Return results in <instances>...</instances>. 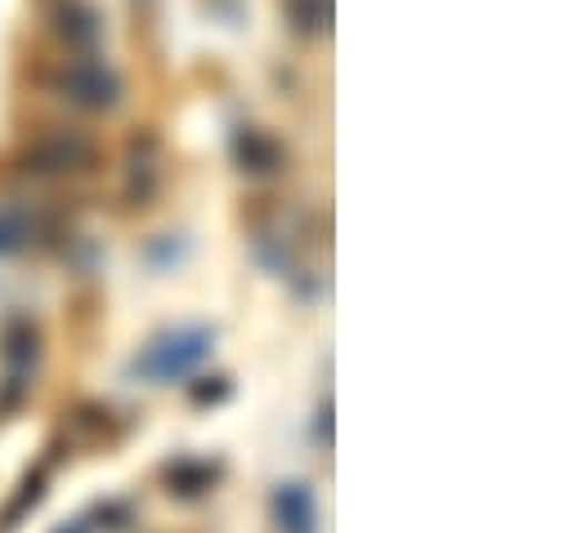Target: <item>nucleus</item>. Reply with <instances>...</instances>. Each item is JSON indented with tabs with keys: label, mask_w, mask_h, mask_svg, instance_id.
Here are the masks:
<instances>
[{
	"label": "nucleus",
	"mask_w": 578,
	"mask_h": 533,
	"mask_svg": "<svg viewBox=\"0 0 578 533\" xmlns=\"http://www.w3.org/2000/svg\"><path fill=\"white\" fill-rule=\"evenodd\" d=\"M63 90H68L77 103H85V109H112V103H118V94H122L118 76H112L103 63H72V68L63 72Z\"/></svg>",
	"instance_id": "f257e3e1"
},
{
	"label": "nucleus",
	"mask_w": 578,
	"mask_h": 533,
	"mask_svg": "<svg viewBox=\"0 0 578 533\" xmlns=\"http://www.w3.org/2000/svg\"><path fill=\"white\" fill-rule=\"evenodd\" d=\"M90 157H94V148H90L81 135H72V131H68V135H50V140L37 144L41 171H85Z\"/></svg>",
	"instance_id": "f03ea898"
},
{
	"label": "nucleus",
	"mask_w": 578,
	"mask_h": 533,
	"mask_svg": "<svg viewBox=\"0 0 578 533\" xmlns=\"http://www.w3.org/2000/svg\"><path fill=\"white\" fill-rule=\"evenodd\" d=\"M206 337H193V341H171V346H158L149 359H144V368H153V372H162V377H175V372H184V368H193L202 355H206V346H202Z\"/></svg>",
	"instance_id": "7ed1b4c3"
},
{
	"label": "nucleus",
	"mask_w": 578,
	"mask_h": 533,
	"mask_svg": "<svg viewBox=\"0 0 578 533\" xmlns=\"http://www.w3.org/2000/svg\"><path fill=\"white\" fill-rule=\"evenodd\" d=\"M278 515H283L287 533H310V524H314V506H310V493H305L301 484H287V489L278 493Z\"/></svg>",
	"instance_id": "20e7f679"
},
{
	"label": "nucleus",
	"mask_w": 578,
	"mask_h": 533,
	"mask_svg": "<svg viewBox=\"0 0 578 533\" xmlns=\"http://www.w3.org/2000/svg\"><path fill=\"white\" fill-rule=\"evenodd\" d=\"M6 359L10 363H32L37 359V328L23 324V318L6 328Z\"/></svg>",
	"instance_id": "39448f33"
},
{
	"label": "nucleus",
	"mask_w": 578,
	"mask_h": 533,
	"mask_svg": "<svg viewBox=\"0 0 578 533\" xmlns=\"http://www.w3.org/2000/svg\"><path fill=\"white\" fill-rule=\"evenodd\" d=\"M28 238H32V225L19 216V211H0V256L23 252Z\"/></svg>",
	"instance_id": "423d86ee"
},
{
	"label": "nucleus",
	"mask_w": 578,
	"mask_h": 533,
	"mask_svg": "<svg viewBox=\"0 0 578 533\" xmlns=\"http://www.w3.org/2000/svg\"><path fill=\"white\" fill-rule=\"evenodd\" d=\"M239 153H243V162H252V171H270V162H274V144L252 131L239 140Z\"/></svg>",
	"instance_id": "0eeeda50"
},
{
	"label": "nucleus",
	"mask_w": 578,
	"mask_h": 533,
	"mask_svg": "<svg viewBox=\"0 0 578 533\" xmlns=\"http://www.w3.org/2000/svg\"><path fill=\"white\" fill-rule=\"evenodd\" d=\"M171 484H175L180 493H197V489L211 484V471H206V467H180V475H171Z\"/></svg>",
	"instance_id": "6e6552de"
},
{
	"label": "nucleus",
	"mask_w": 578,
	"mask_h": 533,
	"mask_svg": "<svg viewBox=\"0 0 578 533\" xmlns=\"http://www.w3.org/2000/svg\"><path fill=\"white\" fill-rule=\"evenodd\" d=\"M72 533H77V529H72Z\"/></svg>",
	"instance_id": "1a4fd4ad"
}]
</instances>
